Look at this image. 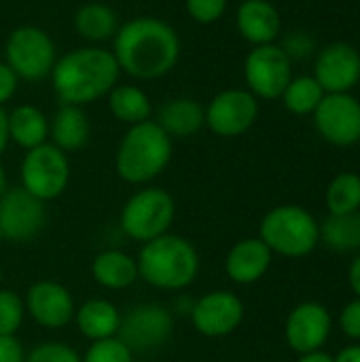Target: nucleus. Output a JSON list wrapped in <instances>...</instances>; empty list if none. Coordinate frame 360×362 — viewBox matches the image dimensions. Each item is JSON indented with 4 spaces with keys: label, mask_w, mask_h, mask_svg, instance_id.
<instances>
[{
    "label": "nucleus",
    "mask_w": 360,
    "mask_h": 362,
    "mask_svg": "<svg viewBox=\"0 0 360 362\" xmlns=\"http://www.w3.org/2000/svg\"><path fill=\"white\" fill-rule=\"evenodd\" d=\"M180 36L159 17L142 15L119 25L112 38V55L127 76L155 81L170 74L180 59Z\"/></svg>",
    "instance_id": "nucleus-1"
},
{
    "label": "nucleus",
    "mask_w": 360,
    "mask_h": 362,
    "mask_svg": "<svg viewBox=\"0 0 360 362\" xmlns=\"http://www.w3.org/2000/svg\"><path fill=\"white\" fill-rule=\"evenodd\" d=\"M119 76L121 68L112 51L102 45H85L64 53L49 74L59 104L81 108L106 98Z\"/></svg>",
    "instance_id": "nucleus-2"
},
{
    "label": "nucleus",
    "mask_w": 360,
    "mask_h": 362,
    "mask_svg": "<svg viewBox=\"0 0 360 362\" xmlns=\"http://www.w3.org/2000/svg\"><path fill=\"white\" fill-rule=\"evenodd\" d=\"M136 263L140 280L163 293L187 291L195 284L202 269L195 244L172 231L142 244Z\"/></svg>",
    "instance_id": "nucleus-3"
},
{
    "label": "nucleus",
    "mask_w": 360,
    "mask_h": 362,
    "mask_svg": "<svg viewBox=\"0 0 360 362\" xmlns=\"http://www.w3.org/2000/svg\"><path fill=\"white\" fill-rule=\"evenodd\" d=\"M174 155V140L155 119L127 127L115 153L117 176L134 187H146L159 178Z\"/></svg>",
    "instance_id": "nucleus-4"
},
{
    "label": "nucleus",
    "mask_w": 360,
    "mask_h": 362,
    "mask_svg": "<svg viewBox=\"0 0 360 362\" xmlns=\"http://www.w3.org/2000/svg\"><path fill=\"white\" fill-rule=\"evenodd\" d=\"M259 238L274 255L301 259L314 252V248L318 246L320 225L306 208L284 204L272 208L263 216L259 225Z\"/></svg>",
    "instance_id": "nucleus-5"
},
{
    "label": "nucleus",
    "mask_w": 360,
    "mask_h": 362,
    "mask_svg": "<svg viewBox=\"0 0 360 362\" xmlns=\"http://www.w3.org/2000/svg\"><path fill=\"white\" fill-rule=\"evenodd\" d=\"M176 221V202L161 187H140L121 208L119 229L132 242L146 244L172 231Z\"/></svg>",
    "instance_id": "nucleus-6"
},
{
    "label": "nucleus",
    "mask_w": 360,
    "mask_h": 362,
    "mask_svg": "<svg viewBox=\"0 0 360 362\" xmlns=\"http://www.w3.org/2000/svg\"><path fill=\"white\" fill-rule=\"evenodd\" d=\"M4 62L19 81L38 83L49 78L57 62V49L47 30L30 23L17 25L6 36Z\"/></svg>",
    "instance_id": "nucleus-7"
},
{
    "label": "nucleus",
    "mask_w": 360,
    "mask_h": 362,
    "mask_svg": "<svg viewBox=\"0 0 360 362\" xmlns=\"http://www.w3.org/2000/svg\"><path fill=\"white\" fill-rule=\"evenodd\" d=\"M19 187L40 202L62 197L70 185V159L64 151L45 142L25 151L19 165Z\"/></svg>",
    "instance_id": "nucleus-8"
},
{
    "label": "nucleus",
    "mask_w": 360,
    "mask_h": 362,
    "mask_svg": "<svg viewBox=\"0 0 360 362\" xmlns=\"http://www.w3.org/2000/svg\"><path fill=\"white\" fill-rule=\"evenodd\" d=\"M176 318L168 305L142 301L121 314L119 339L134 352L144 354L163 348L174 335Z\"/></svg>",
    "instance_id": "nucleus-9"
},
{
    "label": "nucleus",
    "mask_w": 360,
    "mask_h": 362,
    "mask_svg": "<svg viewBox=\"0 0 360 362\" xmlns=\"http://www.w3.org/2000/svg\"><path fill=\"white\" fill-rule=\"evenodd\" d=\"M244 78L257 100H278L293 78V59L276 42L255 47L244 59Z\"/></svg>",
    "instance_id": "nucleus-10"
},
{
    "label": "nucleus",
    "mask_w": 360,
    "mask_h": 362,
    "mask_svg": "<svg viewBox=\"0 0 360 362\" xmlns=\"http://www.w3.org/2000/svg\"><path fill=\"white\" fill-rule=\"evenodd\" d=\"M47 225V204L21 187L0 195V233L4 242L23 246L34 242Z\"/></svg>",
    "instance_id": "nucleus-11"
},
{
    "label": "nucleus",
    "mask_w": 360,
    "mask_h": 362,
    "mask_svg": "<svg viewBox=\"0 0 360 362\" xmlns=\"http://www.w3.org/2000/svg\"><path fill=\"white\" fill-rule=\"evenodd\" d=\"M206 108V127L219 138L244 136L259 119V100L248 89H223Z\"/></svg>",
    "instance_id": "nucleus-12"
},
{
    "label": "nucleus",
    "mask_w": 360,
    "mask_h": 362,
    "mask_svg": "<svg viewBox=\"0 0 360 362\" xmlns=\"http://www.w3.org/2000/svg\"><path fill=\"white\" fill-rule=\"evenodd\" d=\"M244 301L231 291H210L193 301L189 320L202 337L221 339L240 329L244 322Z\"/></svg>",
    "instance_id": "nucleus-13"
},
{
    "label": "nucleus",
    "mask_w": 360,
    "mask_h": 362,
    "mask_svg": "<svg viewBox=\"0 0 360 362\" xmlns=\"http://www.w3.org/2000/svg\"><path fill=\"white\" fill-rule=\"evenodd\" d=\"M28 318L47 331L66 329L74 320L76 303L68 286L55 280H36L23 295Z\"/></svg>",
    "instance_id": "nucleus-14"
},
{
    "label": "nucleus",
    "mask_w": 360,
    "mask_h": 362,
    "mask_svg": "<svg viewBox=\"0 0 360 362\" xmlns=\"http://www.w3.org/2000/svg\"><path fill=\"white\" fill-rule=\"evenodd\" d=\"M318 134L335 146L360 142V102L350 93H325L314 110Z\"/></svg>",
    "instance_id": "nucleus-15"
},
{
    "label": "nucleus",
    "mask_w": 360,
    "mask_h": 362,
    "mask_svg": "<svg viewBox=\"0 0 360 362\" xmlns=\"http://www.w3.org/2000/svg\"><path fill=\"white\" fill-rule=\"evenodd\" d=\"M331 314L323 303L306 301L291 310L284 325V339L289 348L297 354H308L323 350L331 335Z\"/></svg>",
    "instance_id": "nucleus-16"
},
{
    "label": "nucleus",
    "mask_w": 360,
    "mask_h": 362,
    "mask_svg": "<svg viewBox=\"0 0 360 362\" xmlns=\"http://www.w3.org/2000/svg\"><path fill=\"white\" fill-rule=\"evenodd\" d=\"M314 78L325 93H350L360 81V53L348 42L325 47L316 57Z\"/></svg>",
    "instance_id": "nucleus-17"
},
{
    "label": "nucleus",
    "mask_w": 360,
    "mask_h": 362,
    "mask_svg": "<svg viewBox=\"0 0 360 362\" xmlns=\"http://www.w3.org/2000/svg\"><path fill=\"white\" fill-rule=\"evenodd\" d=\"M274 252L261 238H244L236 242L225 257V274L233 284L248 286L259 282L272 267Z\"/></svg>",
    "instance_id": "nucleus-18"
},
{
    "label": "nucleus",
    "mask_w": 360,
    "mask_h": 362,
    "mask_svg": "<svg viewBox=\"0 0 360 362\" xmlns=\"http://www.w3.org/2000/svg\"><path fill=\"white\" fill-rule=\"evenodd\" d=\"M236 28L252 47L272 45L282 32V17L269 0H242L236 11Z\"/></svg>",
    "instance_id": "nucleus-19"
},
{
    "label": "nucleus",
    "mask_w": 360,
    "mask_h": 362,
    "mask_svg": "<svg viewBox=\"0 0 360 362\" xmlns=\"http://www.w3.org/2000/svg\"><path fill=\"white\" fill-rule=\"evenodd\" d=\"M155 123L174 140L191 138L206 127V108L189 95H178L159 106Z\"/></svg>",
    "instance_id": "nucleus-20"
},
{
    "label": "nucleus",
    "mask_w": 360,
    "mask_h": 362,
    "mask_svg": "<svg viewBox=\"0 0 360 362\" xmlns=\"http://www.w3.org/2000/svg\"><path fill=\"white\" fill-rule=\"evenodd\" d=\"M91 278L104 291H127L140 280L136 257L121 248H104L91 261Z\"/></svg>",
    "instance_id": "nucleus-21"
},
{
    "label": "nucleus",
    "mask_w": 360,
    "mask_h": 362,
    "mask_svg": "<svg viewBox=\"0 0 360 362\" xmlns=\"http://www.w3.org/2000/svg\"><path fill=\"white\" fill-rule=\"evenodd\" d=\"M121 314L123 312L110 299L93 297L76 308L72 322L76 325L79 333L91 344L117 337L121 327Z\"/></svg>",
    "instance_id": "nucleus-22"
},
{
    "label": "nucleus",
    "mask_w": 360,
    "mask_h": 362,
    "mask_svg": "<svg viewBox=\"0 0 360 362\" xmlns=\"http://www.w3.org/2000/svg\"><path fill=\"white\" fill-rule=\"evenodd\" d=\"M89 138H91V121L85 108L59 104L55 115L49 119V142L68 155L85 148Z\"/></svg>",
    "instance_id": "nucleus-23"
},
{
    "label": "nucleus",
    "mask_w": 360,
    "mask_h": 362,
    "mask_svg": "<svg viewBox=\"0 0 360 362\" xmlns=\"http://www.w3.org/2000/svg\"><path fill=\"white\" fill-rule=\"evenodd\" d=\"M72 25L79 38H83L87 45H102L115 38L121 23L112 6L104 2H85L76 8Z\"/></svg>",
    "instance_id": "nucleus-24"
},
{
    "label": "nucleus",
    "mask_w": 360,
    "mask_h": 362,
    "mask_svg": "<svg viewBox=\"0 0 360 362\" xmlns=\"http://www.w3.org/2000/svg\"><path fill=\"white\" fill-rule=\"evenodd\" d=\"M108 110L110 115L119 121L125 123L127 127L151 121L153 119V102L149 98V93L132 83H117L108 95Z\"/></svg>",
    "instance_id": "nucleus-25"
},
{
    "label": "nucleus",
    "mask_w": 360,
    "mask_h": 362,
    "mask_svg": "<svg viewBox=\"0 0 360 362\" xmlns=\"http://www.w3.org/2000/svg\"><path fill=\"white\" fill-rule=\"evenodd\" d=\"M8 138L23 151L49 142V117L34 104H19L8 112Z\"/></svg>",
    "instance_id": "nucleus-26"
},
{
    "label": "nucleus",
    "mask_w": 360,
    "mask_h": 362,
    "mask_svg": "<svg viewBox=\"0 0 360 362\" xmlns=\"http://www.w3.org/2000/svg\"><path fill=\"white\" fill-rule=\"evenodd\" d=\"M320 240L335 252H352L360 248V210L352 214L329 216L320 225Z\"/></svg>",
    "instance_id": "nucleus-27"
},
{
    "label": "nucleus",
    "mask_w": 360,
    "mask_h": 362,
    "mask_svg": "<svg viewBox=\"0 0 360 362\" xmlns=\"http://www.w3.org/2000/svg\"><path fill=\"white\" fill-rule=\"evenodd\" d=\"M325 204L331 216L352 214L360 210V176L354 172L337 174L325 193Z\"/></svg>",
    "instance_id": "nucleus-28"
},
{
    "label": "nucleus",
    "mask_w": 360,
    "mask_h": 362,
    "mask_svg": "<svg viewBox=\"0 0 360 362\" xmlns=\"http://www.w3.org/2000/svg\"><path fill=\"white\" fill-rule=\"evenodd\" d=\"M323 98H325V91L314 76L291 78V83L286 85V89L282 93V102H284L286 110L297 117L314 115V110L318 108Z\"/></svg>",
    "instance_id": "nucleus-29"
},
{
    "label": "nucleus",
    "mask_w": 360,
    "mask_h": 362,
    "mask_svg": "<svg viewBox=\"0 0 360 362\" xmlns=\"http://www.w3.org/2000/svg\"><path fill=\"white\" fill-rule=\"evenodd\" d=\"M25 303L19 293L13 288H2L0 286V335H11L17 337L25 322Z\"/></svg>",
    "instance_id": "nucleus-30"
},
{
    "label": "nucleus",
    "mask_w": 360,
    "mask_h": 362,
    "mask_svg": "<svg viewBox=\"0 0 360 362\" xmlns=\"http://www.w3.org/2000/svg\"><path fill=\"white\" fill-rule=\"evenodd\" d=\"M134 358L136 354L119 337L91 341L81 354V362H134Z\"/></svg>",
    "instance_id": "nucleus-31"
},
{
    "label": "nucleus",
    "mask_w": 360,
    "mask_h": 362,
    "mask_svg": "<svg viewBox=\"0 0 360 362\" xmlns=\"http://www.w3.org/2000/svg\"><path fill=\"white\" fill-rule=\"evenodd\" d=\"M23 362H81V354L64 341H40L25 352Z\"/></svg>",
    "instance_id": "nucleus-32"
},
{
    "label": "nucleus",
    "mask_w": 360,
    "mask_h": 362,
    "mask_svg": "<svg viewBox=\"0 0 360 362\" xmlns=\"http://www.w3.org/2000/svg\"><path fill=\"white\" fill-rule=\"evenodd\" d=\"M227 2L229 0H185V8L195 23L210 25L225 15Z\"/></svg>",
    "instance_id": "nucleus-33"
},
{
    "label": "nucleus",
    "mask_w": 360,
    "mask_h": 362,
    "mask_svg": "<svg viewBox=\"0 0 360 362\" xmlns=\"http://www.w3.org/2000/svg\"><path fill=\"white\" fill-rule=\"evenodd\" d=\"M339 329L352 341H360V299L350 301L339 314Z\"/></svg>",
    "instance_id": "nucleus-34"
},
{
    "label": "nucleus",
    "mask_w": 360,
    "mask_h": 362,
    "mask_svg": "<svg viewBox=\"0 0 360 362\" xmlns=\"http://www.w3.org/2000/svg\"><path fill=\"white\" fill-rule=\"evenodd\" d=\"M282 49H284V53L293 59V57H308L312 51H314V42H312V38L306 34V32H293V34H289L286 38H284V42H282Z\"/></svg>",
    "instance_id": "nucleus-35"
},
{
    "label": "nucleus",
    "mask_w": 360,
    "mask_h": 362,
    "mask_svg": "<svg viewBox=\"0 0 360 362\" xmlns=\"http://www.w3.org/2000/svg\"><path fill=\"white\" fill-rule=\"evenodd\" d=\"M17 87H19L17 74L6 66V62H0V108H4L8 100H13V95L17 93Z\"/></svg>",
    "instance_id": "nucleus-36"
},
{
    "label": "nucleus",
    "mask_w": 360,
    "mask_h": 362,
    "mask_svg": "<svg viewBox=\"0 0 360 362\" xmlns=\"http://www.w3.org/2000/svg\"><path fill=\"white\" fill-rule=\"evenodd\" d=\"M25 361V350L19 337L11 335H0V362H23Z\"/></svg>",
    "instance_id": "nucleus-37"
},
{
    "label": "nucleus",
    "mask_w": 360,
    "mask_h": 362,
    "mask_svg": "<svg viewBox=\"0 0 360 362\" xmlns=\"http://www.w3.org/2000/svg\"><path fill=\"white\" fill-rule=\"evenodd\" d=\"M193 301H195V299H189L187 295H178V297L172 301L170 312L174 314V318H176V316H185V318H189L191 308H193Z\"/></svg>",
    "instance_id": "nucleus-38"
},
{
    "label": "nucleus",
    "mask_w": 360,
    "mask_h": 362,
    "mask_svg": "<svg viewBox=\"0 0 360 362\" xmlns=\"http://www.w3.org/2000/svg\"><path fill=\"white\" fill-rule=\"evenodd\" d=\"M8 144H11V138H8V112L4 108H0V157L4 155Z\"/></svg>",
    "instance_id": "nucleus-39"
},
{
    "label": "nucleus",
    "mask_w": 360,
    "mask_h": 362,
    "mask_svg": "<svg viewBox=\"0 0 360 362\" xmlns=\"http://www.w3.org/2000/svg\"><path fill=\"white\" fill-rule=\"evenodd\" d=\"M348 282H350V288L354 291L356 299H360V255L350 263V269H348Z\"/></svg>",
    "instance_id": "nucleus-40"
},
{
    "label": "nucleus",
    "mask_w": 360,
    "mask_h": 362,
    "mask_svg": "<svg viewBox=\"0 0 360 362\" xmlns=\"http://www.w3.org/2000/svg\"><path fill=\"white\" fill-rule=\"evenodd\" d=\"M335 362H360V344L344 348V350L335 356Z\"/></svg>",
    "instance_id": "nucleus-41"
},
{
    "label": "nucleus",
    "mask_w": 360,
    "mask_h": 362,
    "mask_svg": "<svg viewBox=\"0 0 360 362\" xmlns=\"http://www.w3.org/2000/svg\"><path fill=\"white\" fill-rule=\"evenodd\" d=\"M297 362H335V358L323 350H314V352H308V354H299V361Z\"/></svg>",
    "instance_id": "nucleus-42"
},
{
    "label": "nucleus",
    "mask_w": 360,
    "mask_h": 362,
    "mask_svg": "<svg viewBox=\"0 0 360 362\" xmlns=\"http://www.w3.org/2000/svg\"><path fill=\"white\" fill-rule=\"evenodd\" d=\"M8 174H6V168L0 163V195H4L8 191Z\"/></svg>",
    "instance_id": "nucleus-43"
},
{
    "label": "nucleus",
    "mask_w": 360,
    "mask_h": 362,
    "mask_svg": "<svg viewBox=\"0 0 360 362\" xmlns=\"http://www.w3.org/2000/svg\"><path fill=\"white\" fill-rule=\"evenodd\" d=\"M2 278H4V269H2V265H0V286H2Z\"/></svg>",
    "instance_id": "nucleus-44"
},
{
    "label": "nucleus",
    "mask_w": 360,
    "mask_h": 362,
    "mask_svg": "<svg viewBox=\"0 0 360 362\" xmlns=\"http://www.w3.org/2000/svg\"><path fill=\"white\" fill-rule=\"evenodd\" d=\"M2 242H4V240H2V233H0V244H2Z\"/></svg>",
    "instance_id": "nucleus-45"
}]
</instances>
